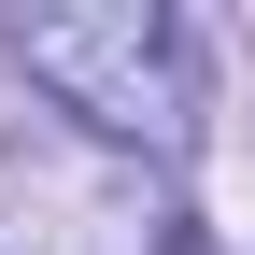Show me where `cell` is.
<instances>
[{"label":"cell","mask_w":255,"mask_h":255,"mask_svg":"<svg viewBox=\"0 0 255 255\" xmlns=\"http://www.w3.org/2000/svg\"><path fill=\"white\" fill-rule=\"evenodd\" d=\"M0 255H213V241L170 199V170L100 142H28L0 156Z\"/></svg>","instance_id":"obj_2"},{"label":"cell","mask_w":255,"mask_h":255,"mask_svg":"<svg viewBox=\"0 0 255 255\" xmlns=\"http://www.w3.org/2000/svg\"><path fill=\"white\" fill-rule=\"evenodd\" d=\"M0 43H14V71L100 156L170 170V156L199 142V28H184L170 0H57V14H14Z\"/></svg>","instance_id":"obj_1"}]
</instances>
